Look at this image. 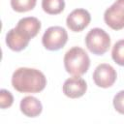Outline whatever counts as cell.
I'll return each instance as SVG.
<instances>
[{
    "instance_id": "1",
    "label": "cell",
    "mask_w": 124,
    "mask_h": 124,
    "mask_svg": "<svg viewBox=\"0 0 124 124\" xmlns=\"http://www.w3.org/2000/svg\"><path fill=\"white\" fill-rule=\"evenodd\" d=\"M12 85L20 93H39L45 89L46 78L37 69L21 67L14 72Z\"/></svg>"
},
{
    "instance_id": "3",
    "label": "cell",
    "mask_w": 124,
    "mask_h": 124,
    "mask_svg": "<svg viewBox=\"0 0 124 124\" xmlns=\"http://www.w3.org/2000/svg\"><path fill=\"white\" fill-rule=\"evenodd\" d=\"M85 45L88 50L93 54L103 55L110 46V38L105 30L101 28H93L85 37Z\"/></svg>"
},
{
    "instance_id": "12",
    "label": "cell",
    "mask_w": 124,
    "mask_h": 124,
    "mask_svg": "<svg viewBox=\"0 0 124 124\" xmlns=\"http://www.w3.org/2000/svg\"><path fill=\"white\" fill-rule=\"evenodd\" d=\"M42 8L48 15H58L65 8L64 0H42Z\"/></svg>"
},
{
    "instance_id": "11",
    "label": "cell",
    "mask_w": 124,
    "mask_h": 124,
    "mask_svg": "<svg viewBox=\"0 0 124 124\" xmlns=\"http://www.w3.org/2000/svg\"><path fill=\"white\" fill-rule=\"evenodd\" d=\"M16 26L24 30L26 33H28L31 38H34L37 36L41 29V22L37 17L26 16L19 19Z\"/></svg>"
},
{
    "instance_id": "10",
    "label": "cell",
    "mask_w": 124,
    "mask_h": 124,
    "mask_svg": "<svg viewBox=\"0 0 124 124\" xmlns=\"http://www.w3.org/2000/svg\"><path fill=\"white\" fill-rule=\"evenodd\" d=\"M20 111L27 117H37L43 110L42 103L33 96H26L20 101Z\"/></svg>"
},
{
    "instance_id": "15",
    "label": "cell",
    "mask_w": 124,
    "mask_h": 124,
    "mask_svg": "<svg viewBox=\"0 0 124 124\" xmlns=\"http://www.w3.org/2000/svg\"><path fill=\"white\" fill-rule=\"evenodd\" d=\"M14 103V97L12 93L6 89L0 90V108H10Z\"/></svg>"
},
{
    "instance_id": "13",
    "label": "cell",
    "mask_w": 124,
    "mask_h": 124,
    "mask_svg": "<svg viewBox=\"0 0 124 124\" xmlns=\"http://www.w3.org/2000/svg\"><path fill=\"white\" fill-rule=\"evenodd\" d=\"M37 0H11V7L17 13H25L35 8Z\"/></svg>"
},
{
    "instance_id": "4",
    "label": "cell",
    "mask_w": 124,
    "mask_h": 124,
    "mask_svg": "<svg viewBox=\"0 0 124 124\" xmlns=\"http://www.w3.org/2000/svg\"><path fill=\"white\" fill-rule=\"evenodd\" d=\"M68 41V33L61 26H51L43 35L42 43L47 50H58L62 48Z\"/></svg>"
},
{
    "instance_id": "7",
    "label": "cell",
    "mask_w": 124,
    "mask_h": 124,
    "mask_svg": "<svg viewBox=\"0 0 124 124\" xmlns=\"http://www.w3.org/2000/svg\"><path fill=\"white\" fill-rule=\"evenodd\" d=\"M32 38L21 28L16 26L8 31L6 35V44L14 51H20L24 49Z\"/></svg>"
},
{
    "instance_id": "2",
    "label": "cell",
    "mask_w": 124,
    "mask_h": 124,
    "mask_svg": "<svg viewBox=\"0 0 124 124\" xmlns=\"http://www.w3.org/2000/svg\"><path fill=\"white\" fill-rule=\"evenodd\" d=\"M89 66L90 58L83 48L74 46L65 53L64 67L67 73L80 77L88 71Z\"/></svg>"
},
{
    "instance_id": "8",
    "label": "cell",
    "mask_w": 124,
    "mask_h": 124,
    "mask_svg": "<svg viewBox=\"0 0 124 124\" xmlns=\"http://www.w3.org/2000/svg\"><path fill=\"white\" fill-rule=\"evenodd\" d=\"M91 16L85 9H76L70 13L66 19V24L71 31L80 32L90 23Z\"/></svg>"
},
{
    "instance_id": "5",
    "label": "cell",
    "mask_w": 124,
    "mask_h": 124,
    "mask_svg": "<svg viewBox=\"0 0 124 124\" xmlns=\"http://www.w3.org/2000/svg\"><path fill=\"white\" fill-rule=\"evenodd\" d=\"M104 20L113 30L124 28V0H116L105 11Z\"/></svg>"
},
{
    "instance_id": "14",
    "label": "cell",
    "mask_w": 124,
    "mask_h": 124,
    "mask_svg": "<svg viewBox=\"0 0 124 124\" xmlns=\"http://www.w3.org/2000/svg\"><path fill=\"white\" fill-rule=\"evenodd\" d=\"M111 57L119 66H124V40L117 41L112 46Z\"/></svg>"
},
{
    "instance_id": "9",
    "label": "cell",
    "mask_w": 124,
    "mask_h": 124,
    "mask_svg": "<svg viewBox=\"0 0 124 124\" xmlns=\"http://www.w3.org/2000/svg\"><path fill=\"white\" fill-rule=\"evenodd\" d=\"M86 90L87 84L85 80L78 76L69 78L63 84V93L71 99H77L83 96Z\"/></svg>"
},
{
    "instance_id": "16",
    "label": "cell",
    "mask_w": 124,
    "mask_h": 124,
    "mask_svg": "<svg viewBox=\"0 0 124 124\" xmlns=\"http://www.w3.org/2000/svg\"><path fill=\"white\" fill-rule=\"evenodd\" d=\"M112 103L115 110L121 114H124V90H121L116 93Z\"/></svg>"
},
{
    "instance_id": "6",
    "label": "cell",
    "mask_w": 124,
    "mask_h": 124,
    "mask_svg": "<svg viewBox=\"0 0 124 124\" xmlns=\"http://www.w3.org/2000/svg\"><path fill=\"white\" fill-rule=\"evenodd\" d=\"M117 78L114 68L107 63H102L96 67L93 73V80L95 84L102 88H108L113 85Z\"/></svg>"
}]
</instances>
